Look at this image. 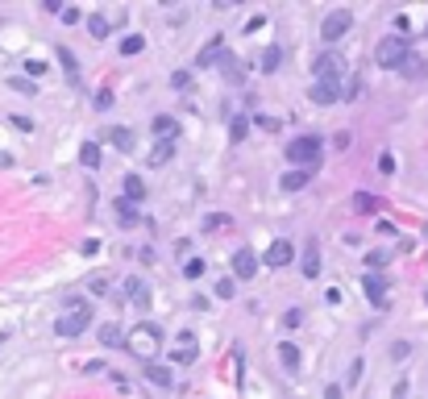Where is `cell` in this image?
I'll return each instance as SVG.
<instances>
[{"label":"cell","instance_id":"1","mask_svg":"<svg viewBox=\"0 0 428 399\" xmlns=\"http://www.w3.org/2000/svg\"><path fill=\"white\" fill-rule=\"evenodd\" d=\"M87 325H92V304H87L83 296H71V300H67V316H58V321H54V333L75 341Z\"/></svg>","mask_w":428,"mask_h":399},{"label":"cell","instance_id":"2","mask_svg":"<svg viewBox=\"0 0 428 399\" xmlns=\"http://www.w3.org/2000/svg\"><path fill=\"white\" fill-rule=\"evenodd\" d=\"M125 346H129V354H133V358L150 362V358L158 354V346H162V329H158V325H150V321H142V325L125 337Z\"/></svg>","mask_w":428,"mask_h":399},{"label":"cell","instance_id":"3","mask_svg":"<svg viewBox=\"0 0 428 399\" xmlns=\"http://www.w3.org/2000/svg\"><path fill=\"white\" fill-rule=\"evenodd\" d=\"M287 158H291L296 167H304V171H316V162H320V137H316V133H304V137L287 142Z\"/></svg>","mask_w":428,"mask_h":399},{"label":"cell","instance_id":"4","mask_svg":"<svg viewBox=\"0 0 428 399\" xmlns=\"http://www.w3.org/2000/svg\"><path fill=\"white\" fill-rule=\"evenodd\" d=\"M312 75H316V83H333V87H341V79H345V58H341L337 50H325V54L312 62Z\"/></svg>","mask_w":428,"mask_h":399},{"label":"cell","instance_id":"5","mask_svg":"<svg viewBox=\"0 0 428 399\" xmlns=\"http://www.w3.org/2000/svg\"><path fill=\"white\" fill-rule=\"evenodd\" d=\"M412 54V42L408 37H383L379 42V50H375V58H379V67H404V58Z\"/></svg>","mask_w":428,"mask_h":399},{"label":"cell","instance_id":"6","mask_svg":"<svg viewBox=\"0 0 428 399\" xmlns=\"http://www.w3.org/2000/svg\"><path fill=\"white\" fill-rule=\"evenodd\" d=\"M350 25H354V12H350V8H337V12H329V17L320 21V37H325V42H337V37L350 33Z\"/></svg>","mask_w":428,"mask_h":399},{"label":"cell","instance_id":"7","mask_svg":"<svg viewBox=\"0 0 428 399\" xmlns=\"http://www.w3.org/2000/svg\"><path fill=\"white\" fill-rule=\"evenodd\" d=\"M196 358H200V341H196V333H179V337H175V350H171V362L191 366Z\"/></svg>","mask_w":428,"mask_h":399},{"label":"cell","instance_id":"8","mask_svg":"<svg viewBox=\"0 0 428 399\" xmlns=\"http://www.w3.org/2000/svg\"><path fill=\"white\" fill-rule=\"evenodd\" d=\"M362 291L370 296L375 308H387V279H383L379 271H366V275H362Z\"/></svg>","mask_w":428,"mask_h":399},{"label":"cell","instance_id":"9","mask_svg":"<svg viewBox=\"0 0 428 399\" xmlns=\"http://www.w3.org/2000/svg\"><path fill=\"white\" fill-rule=\"evenodd\" d=\"M233 275H237V279H254V275H258V254H254L250 246H241V250L233 254Z\"/></svg>","mask_w":428,"mask_h":399},{"label":"cell","instance_id":"10","mask_svg":"<svg viewBox=\"0 0 428 399\" xmlns=\"http://www.w3.org/2000/svg\"><path fill=\"white\" fill-rule=\"evenodd\" d=\"M291 258H296V246H291V241H271V250H266V266H271V271L287 266Z\"/></svg>","mask_w":428,"mask_h":399},{"label":"cell","instance_id":"11","mask_svg":"<svg viewBox=\"0 0 428 399\" xmlns=\"http://www.w3.org/2000/svg\"><path fill=\"white\" fill-rule=\"evenodd\" d=\"M312 175H316V171H304V167H291V171H287V175L279 179V187H283V192H304V187L312 183Z\"/></svg>","mask_w":428,"mask_h":399},{"label":"cell","instance_id":"12","mask_svg":"<svg viewBox=\"0 0 428 399\" xmlns=\"http://www.w3.org/2000/svg\"><path fill=\"white\" fill-rule=\"evenodd\" d=\"M300 271H304V279H316V275H320V246H316V241H308V246H304Z\"/></svg>","mask_w":428,"mask_h":399},{"label":"cell","instance_id":"13","mask_svg":"<svg viewBox=\"0 0 428 399\" xmlns=\"http://www.w3.org/2000/svg\"><path fill=\"white\" fill-rule=\"evenodd\" d=\"M225 58V37H212L200 54H196V67H212V62H221Z\"/></svg>","mask_w":428,"mask_h":399},{"label":"cell","instance_id":"14","mask_svg":"<svg viewBox=\"0 0 428 399\" xmlns=\"http://www.w3.org/2000/svg\"><path fill=\"white\" fill-rule=\"evenodd\" d=\"M308 100H312V104H337V100H341V87H333V83H312V87H308Z\"/></svg>","mask_w":428,"mask_h":399},{"label":"cell","instance_id":"15","mask_svg":"<svg viewBox=\"0 0 428 399\" xmlns=\"http://www.w3.org/2000/svg\"><path fill=\"white\" fill-rule=\"evenodd\" d=\"M104 137H108V142H112L121 154H129V150H133V142H137V137H133V129H125V125H112Z\"/></svg>","mask_w":428,"mask_h":399},{"label":"cell","instance_id":"16","mask_svg":"<svg viewBox=\"0 0 428 399\" xmlns=\"http://www.w3.org/2000/svg\"><path fill=\"white\" fill-rule=\"evenodd\" d=\"M350 208H354L358 217H370V212H379V196H370V192H354V196H350Z\"/></svg>","mask_w":428,"mask_h":399},{"label":"cell","instance_id":"17","mask_svg":"<svg viewBox=\"0 0 428 399\" xmlns=\"http://www.w3.org/2000/svg\"><path fill=\"white\" fill-rule=\"evenodd\" d=\"M154 387H175V375H171V366H158V362H146V371H142Z\"/></svg>","mask_w":428,"mask_h":399},{"label":"cell","instance_id":"18","mask_svg":"<svg viewBox=\"0 0 428 399\" xmlns=\"http://www.w3.org/2000/svg\"><path fill=\"white\" fill-rule=\"evenodd\" d=\"M171 154H175V142H171V137H158L154 150H150V167H166Z\"/></svg>","mask_w":428,"mask_h":399},{"label":"cell","instance_id":"19","mask_svg":"<svg viewBox=\"0 0 428 399\" xmlns=\"http://www.w3.org/2000/svg\"><path fill=\"white\" fill-rule=\"evenodd\" d=\"M125 291H129V300H133L137 308H146V304H150V287H146V279H142V275H133V279L125 283Z\"/></svg>","mask_w":428,"mask_h":399},{"label":"cell","instance_id":"20","mask_svg":"<svg viewBox=\"0 0 428 399\" xmlns=\"http://www.w3.org/2000/svg\"><path fill=\"white\" fill-rule=\"evenodd\" d=\"M54 54H58V62H62V71H67V79L75 83V79H79V58H75V54H71L67 46H54Z\"/></svg>","mask_w":428,"mask_h":399},{"label":"cell","instance_id":"21","mask_svg":"<svg viewBox=\"0 0 428 399\" xmlns=\"http://www.w3.org/2000/svg\"><path fill=\"white\" fill-rule=\"evenodd\" d=\"M125 200H133V204L146 200V179L142 175H125Z\"/></svg>","mask_w":428,"mask_h":399},{"label":"cell","instance_id":"22","mask_svg":"<svg viewBox=\"0 0 428 399\" xmlns=\"http://www.w3.org/2000/svg\"><path fill=\"white\" fill-rule=\"evenodd\" d=\"M279 362L296 375V371H300V346H296V341H283V346H279Z\"/></svg>","mask_w":428,"mask_h":399},{"label":"cell","instance_id":"23","mask_svg":"<svg viewBox=\"0 0 428 399\" xmlns=\"http://www.w3.org/2000/svg\"><path fill=\"white\" fill-rule=\"evenodd\" d=\"M400 71H404L408 79H425V75H428V62H425V58H420V54H408Z\"/></svg>","mask_w":428,"mask_h":399},{"label":"cell","instance_id":"24","mask_svg":"<svg viewBox=\"0 0 428 399\" xmlns=\"http://www.w3.org/2000/svg\"><path fill=\"white\" fill-rule=\"evenodd\" d=\"M87 33H92V37H108V33H112V21H108L104 12H96V17H87Z\"/></svg>","mask_w":428,"mask_h":399},{"label":"cell","instance_id":"25","mask_svg":"<svg viewBox=\"0 0 428 399\" xmlns=\"http://www.w3.org/2000/svg\"><path fill=\"white\" fill-rule=\"evenodd\" d=\"M79 162H83L87 171H100V146H96V142H83V150H79Z\"/></svg>","mask_w":428,"mask_h":399},{"label":"cell","instance_id":"26","mask_svg":"<svg viewBox=\"0 0 428 399\" xmlns=\"http://www.w3.org/2000/svg\"><path fill=\"white\" fill-rule=\"evenodd\" d=\"M112 208H117L121 225H133V221H137V204H133V200H125V196H121V200H112Z\"/></svg>","mask_w":428,"mask_h":399},{"label":"cell","instance_id":"27","mask_svg":"<svg viewBox=\"0 0 428 399\" xmlns=\"http://www.w3.org/2000/svg\"><path fill=\"white\" fill-rule=\"evenodd\" d=\"M279 62H283V50H279V46H266V50H262V58H258V67H262L266 75H271Z\"/></svg>","mask_w":428,"mask_h":399},{"label":"cell","instance_id":"28","mask_svg":"<svg viewBox=\"0 0 428 399\" xmlns=\"http://www.w3.org/2000/svg\"><path fill=\"white\" fill-rule=\"evenodd\" d=\"M221 71H225V79H229V83H241V71H246V67H241L233 54H225V58H221Z\"/></svg>","mask_w":428,"mask_h":399},{"label":"cell","instance_id":"29","mask_svg":"<svg viewBox=\"0 0 428 399\" xmlns=\"http://www.w3.org/2000/svg\"><path fill=\"white\" fill-rule=\"evenodd\" d=\"M154 133L175 142V137H179V125H175V117H154Z\"/></svg>","mask_w":428,"mask_h":399},{"label":"cell","instance_id":"30","mask_svg":"<svg viewBox=\"0 0 428 399\" xmlns=\"http://www.w3.org/2000/svg\"><path fill=\"white\" fill-rule=\"evenodd\" d=\"M121 337H125V333H121V325H112V321H104V325H100V341H104V346H125Z\"/></svg>","mask_w":428,"mask_h":399},{"label":"cell","instance_id":"31","mask_svg":"<svg viewBox=\"0 0 428 399\" xmlns=\"http://www.w3.org/2000/svg\"><path fill=\"white\" fill-rule=\"evenodd\" d=\"M246 133H250V117H241V112H237V117H233V125H229V137H233V142H246Z\"/></svg>","mask_w":428,"mask_h":399},{"label":"cell","instance_id":"32","mask_svg":"<svg viewBox=\"0 0 428 399\" xmlns=\"http://www.w3.org/2000/svg\"><path fill=\"white\" fill-rule=\"evenodd\" d=\"M142 50H146V37H142V33H129V37L121 42V54H142Z\"/></svg>","mask_w":428,"mask_h":399},{"label":"cell","instance_id":"33","mask_svg":"<svg viewBox=\"0 0 428 399\" xmlns=\"http://www.w3.org/2000/svg\"><path fill=\"white\" fill-rule=\"evenodd\" d=\"M8 87H17V92H25V96H37V83H33V79H21V75H12Z\"/></svg>","mask_w":428,"mask_h":399},{"label":"cell","instance_id":"34","mask_svg":"<svg viewBox=\"0 0 428 399\" xmlns=\"http://www.w3.org/2000/svg\"><path fill=\"white\" fill-rule=\"evenodd\" d=\"M204 275V258H187L183 262V279H200Z\"/></svg>","mask_w":428,"mask_h":399},{"label":"cell","instance_id":"35","mask_svg":"<svg viewBox=\"0 0 428 399\" xmlns=\"http://www.w3.org/2000/svg\"><path fill=\"white\" fill-rule=\"evenodd\" d=\"M233 291H237L233 279H221V283H216V296H221V300H233Z\"/></svg>","mask_w":428,"mask_h":399},{"label":"cell","instance_id":"36","mask_svg":"<svg viewBox=\"0 0 428 399\" xmlns=\"http://www.w3.org/2000/svg\"><path fill=\"white\" fill-rule=\"evenodd\" d=\"M345 383H350V387H354V383H362V358H354V362H350V375H345Z\"/></svg>","mask_w":428,"mask_h":399},{"label":"cell","instance_id":"37","mask_svg":"<svg viewBox=\"0 0 428 399\" xmlns=\"http://www.w3.org/2000/svg\"><path fill=\"white\" fill-rule=\"evenodd\" d=\"M204 229H229V217H225V212H216V217H208V221H204Z\"/></svg>","mask_w":428,"mask_h":399},{"label":"cell","instance_id":"38","mask_svg":"<svg viewBox=\"0 0 428 399\" xmlns=\"http://www.w3.org/2000/svg\"><path fill=\"white\" fill-rule=\"evenodd\" d=\"M87 287H92L96 296H104V291H108V279H104V275H92V279H87Z\"/></svg>","mask_w":428,"mask_h":399},{"label":"cell","instance_id":"39","mask_svg":"<svg viewBox=\"0 0 428 399\" xmlns=\"http://www.w3.org/2000/svg\"><path fill=\"white\" fill-rule=\"evenodd\" d=\"M387 258H391V254H387V250H375V254H370V262H366V266H370V271H379V266H383V262H387Z\"/></svg>","mask_w":428,"mask_h":399},{"label":"cell","instance_id":"40","mask_svg":"<svg viewBox=\"0 0 428 399\" xmlns=\"http://www.w3.org/2000/svg\"><path fill=\"white\" fill-rule=\"evenodd\" d=\"M283 325H287V329H296V325H304V312H300V308H291V312L283 316Z\"/></svg>","mask_w":428,"mask_h":399},{"label":"cell","instance_id":"41","mask_svg":"<svg viewBox=\"0 0 428 399\" xmlns=\"http://www.w3.org/2000/svg\"><path fill=\"white\" fill-rule=\"evenodd\" d=\"M25 75H46V62H37V58H29V62H25Z\"/></svg>","mask_w":428,"mask_h":399},{"label":"cell","instance_id":"42","mask_svg":"<svg viewBox=\"0 0 428 399\" xmlns=\"http://www.w3.org/2000/svg\"><path fill=\"white\" fill-rule=\"evenodd\" d=\"M171 83H175V87H179V92H183V87H187V83H191V75H187V71H175V75H171Z\"/></svg>","mask_w":428,"mask_h":399},{"label":"cell","instance_id":"43","mask_svg":"<svg viewBox=\"0 0 428 399\" xmlns=\"http://www.w3.org/2000/svg\"><path fill=\"white\" fill-rule=\"evenodd\" d=\"M108 104H112V92H108V87H100V92H96V108H108Z\"/></svg>","mask_w":428,"mask_h":399},{"label":"cell","instance_id":"44","mask_svg":"<svg viewBox=\"0 0 428 399\" xmlns=\"http://www.w3.org/2000/svg\"><path fill=\"white\" fill-rule=\"evenodd\" d=\"M42 8H46V12H58V17H62V8H67V4H62V0H42Z\"/></svg>","mask_w":428,"mask_h":399},{"label":"cell","instance_id":"45","mask_svg":"<svg viewBox=\"0 0 428 399\" xmlns=\"http://www.w3.org/2000/svg\"><path fill=\"white\" fill-rule=\"evenodd\" d=\"M379 171H383V175H391V171H395V158H391V154H383V158H379Z\"/></svg>","mask_w":428,"mask_h":399},{"label":"cell","instance_id":"46","mask_svg":"<svg viewBox=\"0 0 428 399\" xmlns=\"http://www.w3.org/2000/svg\"><path fill=\"white\" fill-rule=\"evenodd\" d=\"M79 17H83V12H79V8H62V21H67V25H75V21H79Z\"/></svg>","mask_w":428,"mask_h":399},{"label":"cell","instance_id":"47","mask_svg":"<svg viewBox=\"0 0 428 399\" xmlns=\"http://www.w3.org/2000/svg\"><path fill=\"white\" fill-rule=\"evenodd\" d=\"M325 399H341V387H337V383H329V387H325Z\"/></svg>","mask_w":428,"mask_h":399},{"label":"cell","instance_id":"48","mask_svg":"<svg viewBox=\"0 0 428 399\" xmlns=\"http://www.w3.org/2000/svg\"><path fill=\"white\" fill-rule=\"evenodd\" d=\"M0 167H12V154H0Z\"/></svg>","mask_w":428,"mask_h":399},{"label":"cell","instance_id":"49","mask_svg":"<svg viewBox=\"0 0 428 399\" xmlns=\"http://www.w3.org/2000/svg\"><path fill=\"white\" fill-rule=\"evenodd\" d=\"M425 237H428V225H425Z\"/></svg>","mask_w":428,"mask_h":399}]
</instances>
